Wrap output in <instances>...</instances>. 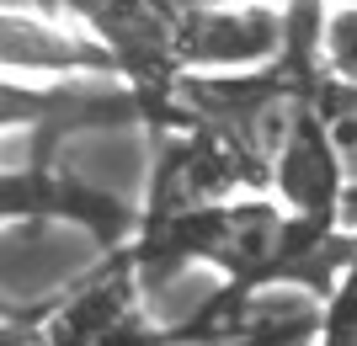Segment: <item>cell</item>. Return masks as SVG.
I'll use <instances>...</instances> for the list:
<instances>
[{
  "label": "cell",
  "instance_id": "obj_1",
  "mask_svg": "<svg viewBox=\"0 0 357 346\" xmlns=\"http://www.w3.org/2000/svg\"><path fill=\"white\" fill-rule=\"evenodd\" d=\"M278 54H283V11L272 0H176V22H171V70L176 75L272 70Z\"/></svg>",
  "mask_w": 357,
  "mask_h": 346
},
{
  "label": "cell",
  "instance_id": "obj_2",
  "mask_svg": "<svg viewBox=\"0 0 357 346\" xmlns=\"http://www.w3.org/2000/svg\"><path fill=\"white\" fill-rule=\"evenodd\" d=\"M267 181L283 197V208L298 213V219H336V208L347 213L352 166L336 155L331 134L320 128V118L304 102V91L288 96L283 118L267 139Z\"/></svg>",
  "mask_w": 357,
  "mask_h": 346
},
{
  "label": "cell",
  "instance_id": "obj_3",
  "mask_svg": "<svg viewBox=\"0 0 357 346\" xmlns=\"http://www.w3.org/2000/svg\"><path fill=\"white\" fill-rule=\"evenodd\" d=\"M0 75L11 80H96L118 75V59L91 32L59 22L54 11H0Z\"/></svg>",
  "mask_w": 357,
  "mask_h": 346
},
{
  "label": "cell",
  "instance_id": "obj_4",
  "mask_svg": "<svg viewBox=\"0 0 357 346\" xmlns=\"http://www.w3.org/2000/svg\"><path fill=\"white\" fill-rule=\"evenodd\" d=\"M86 32L118 59V75L144 86V107L155 91L171 86V22H176V0H64Z\"/></svg>",
  "mask_w": 357,
  "mask_h": 346
},
{
  "label": "cell",
  "instance_id": "obj_5",
  "mask_svg": "<svg viewBox=\"0 0 357 346\" xmlns=\"http://www.w3.org/2000/svg\"><path fill=\"white\" fill-rule=\"evenodd\" d=\"M6 219H75L102 245H118L134 229V208L123 197H107L48 166H27V171L0 166V224Z\"/></svg>",
  "mask_w": 357,
  "mask_h": 346
},
{
  "label": "cell",
  "instance_id": "obj_6",
  "mask_svg": "<svg viewBox=\"0 0 357 346\" xmlns=\"http://www.w3.org/2000/svg\"><path fill=\"white\" fill-rule=\"evenodd\" d=\"M48 341H160V331L139 309L134 267H112L91 288H80L54 320H43Z\"/></svg>",
  "mask_w": 357,
  "mask_h": 346
},
{
  "label": "cell",
  "instance_id": "obj_7",
  "mask_svg": "<svg viewBox=\"0 0 357 346\" xmlns=\"http://www.w3.org/2000/svg\"><path fill=\"white\" fill-rule=\"evenodd\" d=\"M0 320H27V315H11V309H6V304H0Z\"/></svg>",
  "mask_w": 357,
  "mask_h": 346
},
{
  "label": "cell",
  "instance_id": "obj_8",
  "mask_svg": "<svg viewBox=\"0 0 357 346\" xmlns=\"http://www.w3.org/2000/svg\"><path fill=\"white\" fill-rule=\"evenodd\" d=\"M38 6H43V11H59V0H38Z\"/></svg>",
  "mask_w": 357,
  "mask_h": 346
}]
</instances>
